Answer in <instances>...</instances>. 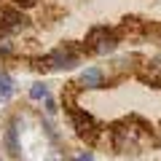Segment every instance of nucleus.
Wrapping results in <instances>:
<instances>
[{
  "label": "nucleus",
  "mask_w": 161,
  "mask_h": 161,
  "mask_svg": "<svg viewBox=\"0 0 161 161\" xmlns=\"http://www.w3.org/2000/svg\"><path fill=\"white\" fill-rule=\"evenodd\" d=\"M148 140L153 142V137H150V124L142 121V118H137V115L121 121L118 126L113 129V148L118 150V153L137 150V148H142Z\"/></svg>",
  "instance_id": "nucleus-1"
},
{
  "label": "nucleus",
  "mask_w": 161,
  "mask_h": 161,
  "mask_svg": "<svg viewBox=\"0 0 161 161\" xmlns=\"http://www.w3.org/2000/svg\"><path fill=\"white\" fill-rule=\"evenodd\" d=\"M64 113H67V118H70V124H73L75 134H78L86 145H94L99 137H102V126H99V121L94 118L89 110H83L80 105H75L73 97L64 99Z\"/></svg>",
  "instance_id": "nucleus-2"
},
{
  "label": "nucleus",
  "mask_w": 161,
  "mask_h": 161,
  "mask_svg": "<svg viewBox=\"0 0 161 161\" xmlns=\"http://www.w3.org/2000/svg\"><path fill=\"white\" fill-rule=\"evenodd\" d=\"M121 38L118 32H115L113 27H108V24H97V27H92L86 32V40H83V48L92 54H113L115 48H118Z\"/></svg>",
  "instance_id": "nucleus-3"
},
{
  "label": "nucleus",
  "mask_w": 161,
  "mask_h": 161,
  "mask_svg": "<svg viewBox=\"0 0 161 161\" xmlns=\"http://www.w3.org/2000/svg\"><path fill=\"white\" fill-rule=\"evenodd\" d=\"M83 51H86V48L75 46V43H64V46L54 48V51L46 57L48 59V70H73V67H78Z\"/></svg>",
  "instance_id": "nucleus-4"
},
{
  "label": "nucleus",
  "mask_w": 161,
  "mask_h": 161,
  "mask_svg": "<svg viewBox=\"0 0 161 161\" xmlns=\"http://www.w3.org/2000/svg\"><path fill=\"white\" fill-rule=\"evenodd\" d=\"M30 27V19L22 8L16 6H0V32L3 35H14Z\"/></svg>",
  "instance_id": "nucleus-5"
},
{
  "label": "nucleus",
  "mask_w": 161,
  "mask_h": 161,
  "mask_svg": "<svg viewBox=\"0 0 161 161\" xmlns=\"http://www.w3.org/2000/svg\"><path fill=\"white\" fill-rule=\"evenodd\" d=\"M78 86L80 89H89V92H97V89H105V75L99 67H86L78 78Z\"/></svg>",
  "instance_id": "nucleus-6"
},
{
  "label": "nucleus",
  "mask_w": 161,
  "mask_h": 161,
  "mask_svg": "<svg viewBox=\"0 0 161 161\" xmlns=\"http://www.w3.org/2000/svg\"><path fill=\"white\" fill-rule=\"evenodd\" d=\"M6 150L11 158H19V129H16V118L8 121L6 126Z\"/></svg>",
  "instance_id": "nucleus-7"
},
{
  "label": "nucleus",
  "mask_w": 161,
  "mask_h": 161,
  "mask_svg": "<svg viewBox=\"0 0 161 161\" xmlns=\"http://www.w3.org/2000/svg\"><path fill=\"white\" fill-rule=\"evenodd\" d=\"M46 97H51L46 83H40V80H38V83H32V86H30V99H32V102H43Z\"/></svg>",
  "instance_id": "nucleus-8"
},
{
  "label": "nucleus",
  "mask_w": 161,
  "mask_h": 161,
  "mask_svg": "<svg viewBox=\"0 0 161 161\" xmlns=\"http://www.w3.org/2000/svg\"><path fill=\"white\" fill-rule=\"evenodd\" d=\"M11 92H14V80H11V75H8L6 70H0V97H3V99L11 97Z\"/></svg>",
  "instance_id": "nucleus-9"
},
{
  "label": "nucleus",
  "mask_w": 161,
  "mask_h": 161,
  "mask_svg": "<svg viewBox=\"0 0 161 161\" xmlns=\"http://www.w3.org/2000/svg\"><path fill=\"white\" fill-rule=\"evenodd\" d=\"M73 161H94V153H92V150H80Z\"/></svg>",
  "instance_id": "nucleus-10"
},
{
  "label": "nucleus",
  "mask_w": 161,
  "mask_h": 161,
  "mask_svg": "<svg viewBox=\"0 0 161 161\" xmlns=\"http://www.w3.org/2000/svg\"><path fill=\"white\" fill-rule=\"evenodd\" d=\"M14 6L16 8H32V6H38V0H14Z\"/></svg>",
  "instance_id": "nucleus-11"
},
{
  "label": "nucleus",
  "mask_w": 161,
  "mask_h": 161,
  "mask_svg": "<svg viewBox=\"0 0 161 161\" xmlns=\"http://www.w3.org/2000/svg\"><path fill=\"white\" fill-rule=\"evenodd\" d=\"M43 105H46V113H57V102H54L51 97H46V99H43Z\"/></svg>",
  "instance_id": "nucleus-12"
}]
</instances>
